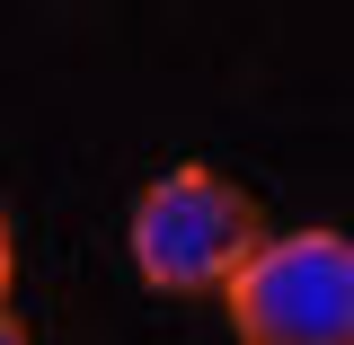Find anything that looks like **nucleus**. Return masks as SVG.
Instances as JSON below:
<instances>
[{
    "mask_svg": "<svg viewBox=\"0 0 354 345\" xmlns=\"http://www.w3.org/2000/svg\"><path fill=\"white\" fill-rule=\"evenodd\" d=\"M266 239V213L248 186H230L221 169L204 160H177L169 177H151L133 195V221H124V248H133V274L169 301H195V292H221L230 265Z\"/></svg>",
    "mask_w": 354,
    "mask_h": 345,
    "instance_id": "nucleus-1",
    "label": "nucleus"
},
{
    "mask_svg": "<svg viewBox=\"0 0 354 345\" xmlns=\"http://www.w3.org/2000/svg\"><path fill=\"white\" fill-rule=\"evenodd\" d=\"M239 345H354V239L266 230L221 283Z\"/></svg>",
    "mask_w": 354,
    "mask_h": 345,
    "instance_id": "nucleus-2",
    "label": "nucleus"
},
{
    "mask_svg": "<svg viewBox=\"0 0 354 345\" xmlns=\"http://www.w3.org/2000/svg\"><path fill=\"white\" fill-rule=\"evenodd\" d=\"M9 265H18V248H9V213H0V292H9Z\"/></svg>",
    "mask_w": 354,
    "mask_h": 345,
    "instance_id": "nucleus-3",
    "label": "nucleus"
},
{
    "mask_svg": "<svg viewBox=\"0 0 354 345\" xmlns=\"http://www.w3.org/2000/svg\"><path fill=\"white\" fill-rule=\"evenodd\" d=\"M0 345H36L27 328H18V310H0Z\"/></svg>",
    "mask_w": 354,
    "mask_h": 345,
    "instance_id": "nucleus-4",
    "label": "nucleus"
}]
</instances>
